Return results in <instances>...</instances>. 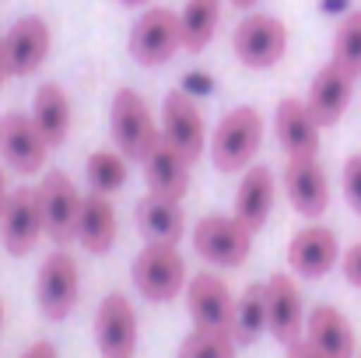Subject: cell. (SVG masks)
<instances>
[{"instance_id": "6da1fadb", "label": "cell", "mask_w": 361, "mask_h": 358, "mask_svg": "<svg viewBox=\"0 0 361 358\" xmlns=\"http://www.w3.org/2000/svg\"><path fill=\"white\" fill-rule=\"evenodd\" d=\"M130 278H133V288L147 302H158V306L176 302V295H183L190 285L179 246H165V242H144V249L130 263Z\"/></svg>"}, {"instance_id": "7a4b0ae2", "label": "cell", "mask_w": 361, "mask_h": 358, "mask_svg": "<svg viewBox=\"0 0 361 358\" xmlns=\"http://www.w3.org/2000/svg\"><path fill=\"white\" fill-rule=\"evenodd\" d=\"M263 144V117L252 106H235L211 133V162L218 172H245Z\"/></svg>"}, {"instance_id": "3957f363", "label": "cell", "mask_w": 361, "mask_h": 358, "mask_svg": "<svg viewBox=\"0 0 361 358\" xmlns=\"http://www.w3.org/2000/svg\"><path fill=\"white\" fill-rule=\"evenodd\" d=\"M109 133L120 155H126L130 162H144L151 148L161 141V123H154L147 99L140 92L120 88L109 106Z\"/></svg>"}, {"instance_id": "277c9868", "label": "cell", "mask_w": 361, "mask_h": 358, "mask_svg": "<svg viewBox=\"0 0 361 358\" xmlns=\"http://www.w3.org/2000/svg\"><path fill=\"white\" fill-rule=\"evenodd\" d=\"M78 299H81V267L74 260V253L67 249H53L42 263H39V274H35V302L42 309L46 320L53 323H63L74 309H78Z\"/></svg>"}, {"instance_id": "5b68a950", "label": "cell", "mask_w": 361, "mask_h": 358, "mask_svg": "<svg viewBox=\"0 0 361 358\" xmlns=\"http://www.w3.org/2000/svg\"><path fill=\"white\" fill-rule=\"evenodd\" d=\"M35 197H39L46 239L53 246H60V249L78 242V222H81L85 193L74 186V179L67 172H46L39 179V186H35Z\"/></svg>"}, {"instance_id": "8992f818", "label": "cell", "mask_w": 361, "mask_h": 358, "mask_svg": "<svg viewBox=\"0 0 361 358\" xmlns=\"http://www.w3.org/2000/svg\"><path fill=\"white\" fill-rule=\"evenodd\" d=\"M232 49H235L242 67H249V71H270L288 53V25L281 18H274V14L252 11V14H245L239 25H235Z\"/></svg>"}, {"instance_id": "52a82bcc", "label": "cell", "mask_w": 361, "mask_h": 358, "mask_svg": "<svg viewBox=\"0 0 361 358\" xmlns=\"http://www.w3.org/2000/svg\"><path fill=\"white\" fill-rule=\"evenodd\" d=\"M252 236L235 215H204L193 225V249L214 267H242L252 253Z\"/></svg>"}, {"instance_id": "ba28073f", "label": "cell", "mask_w": 361, "mask_h": 358, "mask_svg": "<svg viewBox=\"0 0 361 358\" xmlns=\"http://www.w3.org/2000/svg\"><path fill=\"white\" fill-rule=\"evenodd\" d=\"M183 49L179 14L169 7H147L130 28V56L140 67H161Z\"/></svg>"}, {"instance_id": "9c48e42d", "label": "cell", "mask_w": 361, "mask_h": 358, "mask_svg": "<svg viewBox=\"0 0 361 358\" xmlns=\"http://www.w3.org/2000/svg\"><path fill=\"white\" fill-rule=\"evenodd\" d=\"M49 144L42 141V133L35 130L32 113H4L0 117V162L21 176H35L46 169L49 162Z\"/></svg>"}, {"instance_id": "30bf717a", "label": "cell", "mask_w": 361, "mask_h": 358, "mask_svg": "<svg viewBox=\"0 0 361 358\" xmlns=\"http://www.w3.org/2000/svg\"><path fill=\"white\" fill-rule=\"evenodd\" d=\"M186 313H190L197 330H225V334H232L235 295L228 292L221 274L200 270L186 285Z\"/></svg>"}, {"instance_id": "8fae6325", "label": "cell", "mask_w": 361, "mask_h": 358, "mask_svg": "<svg viewBox=\"0 0 361 358\" xmlns=\"http://www.w3.org/2000/svg\"><path fill=\"white\" fill-rule=\"evenodd\" d=\"M161 137L193 165L204 148H211V137H207V123L200 106L186 95V92H169L165 95V106H161Z\"/></svg>"}, {"instance_id": "7c38bea8", "label": "cell", "mask_w": 361, "mask_h": 358, "mask_svg": "<svg viewBox=\"0 0 361 358\" xmlns=\"http://www.w3.org/2000/svg\"><path fill=\"white\" fill-rule=\"evenodd\" d=\"M284 193H288V204L305 218V222H319L330 208V179H326V169L319 165V158H288L284 165Z\"/></svg>"}, {"instance_id": "4fadbf2b", "label": "cell", "mask_w": 361, "mask_h": 358, "mask_svg": "<svg viewBox=\"0 0 361 358\" xmlns=\"http://www.w3.org/2000/svg\"><path fill=\"white\" fill-rule=\"evenodd\" d=\"M95 345L102 358L137 355V309L120 292H109L95 309Z\"/></svg>"}, {"instance_id": "5bb4252c", "label": "cell", "mask_w": 361, "mask_h": 358, "mask_svg": "<svg viewBox=\"0 0 361 358\" xmlns=\"http://www.w3.org/2000/svg\"><path fill=\"white\" fill-rule=\"evenodd\" d=\"M267 323H270V338L277 345H295L305 338V306H302V288L295 285L291 274L277 270L267 281Z\"/></svg>"}, {"instance_id": "9a60e30c", "label": "cell", "mask_w": 361, "mask_h": 358, "mask_svg": "<svg viewBox=\"0 0 361 358\" xmlns=\"http://www.w3.org/2000/svg\"><path fill=\"white\" fill-rule=\"evenodd\" d=\"M341 256H344L341 239L326 225H305L288 242V267H291V274H298L305 281L326 278L341 263Z\"/></svg>"}, {"instance_id": "2e32d148", "label": "cell", "mask_w": 361, "mask_h": 358, "mask_svg": "<svg viewBox=\"0 0 361 358\" xmlns=\"http://www.w3.org/2000/svg\"><path fill=\"white\" fill-rule=\"evenodd\" d=\"M4 49H7V64H11V78H28L35 74L49 49H53V32H49V21L42 14H25L18 18L7 35H4Z\"/></svg>"}, {"instance_id": "e0dca14e", "label": "cell", "mask_w": 361, "mask_h": 358, "mask_svg": "<svg viewBox=\"0 0 361 358\" xmlns=\"http://www.w3.org/2000/svg\"><path fill=\"white\" fill-rule=\"evenodd\" d=\"M46 236L42 225V211H39V197L28 186L11 190V201L0 215V242L11 256H25L39 246V239Z\"/></svg>"}, {"instance_id": "ac0fdd59", "label": "cell", "mask_w": 361, "mask_h": 358, "mask_svg": "<svg viewBox=\"0 0 361 358\" xmlns=\"http://www.w3.org/2000/svg\"><path fill=\"white\" fill-rule=\"evenodd\" d=\"M351 95H355V78H351L344 67H337L334 60H326V64L316 71L312 85H309L305 106H309V113L316 117V123L326 130V126H337V123L344 119L348 106H351Z\"/></svg>"}, {"instance_id": "d6986e66", "label": "cell", "mask_w": 361, "mask_h": 358, "mask_svg": "<svg viewBox=\"0 0 361 358\" xmlns=\"http://www.w3.org/2000/svg\"><path fill=\"white\" fill-rule=\"evenodd\" d=\"M319 123L309 113L305 99H281L274 113V133L281 141L284 158H312L319 155Z\"/></svg>"}, {"instance_id": "ffe728a7", "label": "cell", "mask_w": 361, "mask_h": 358, "mask_svg": "<svg viewBox=\"0 0 361 358\" xmlns=\"http://www.w3.org/2000/svg\"><path fill=\"white\" fill-rule=\"evenodd\" d=\"M274 201H277V179H274V169H270V165H249V169L242 172V179H239L232 215L239 218L249 232H263L267 222H270Z\"/></svg>"}, {"instance_id": "44dd1931", "label": "cell", "mask_w": 361, "mask_h": 358, "mask_svg": "<svg viewBox=\"0 0 361 358\" xmlns=\"http://www.w3.org/2000/svg\"><path fill=\"white\" fill-rule=\"evenodd\" d=\"M305 341L316 345L326 358H358V338H355L351 320L330 302H319L316 309H309Z\"/></svg>"}, {"instance_id": "7402d4cb", "label": "cell", "mask_w": 361, "mask_h": 358, "mask_svg": "<svg viewBox=\"0 0 361 358\" xmlns=\"http://www.w3.org/2000/svg\"><path fill=\"white\" fill-rule=\"evenodd\" d=\"M144 169V183H147V193H158V197H169V201H183L186 190H190V162L161 137L151 155L140 162Z\"/></svg>"}, {"instance_id": "603a6c76", "label": "cell", "mask_w": 361, "mask_h": 358, "mask_svg": "<svg viewBox=\"0 0 361 358\" xmlns=\"http://www.w3.org/2000/svg\"><path fill=\"white\" fill-rule=\"evenodd\" d=\"M133 218H137V232L144 236V242L179 246V239L186 236V211H183L179 201L147 193V197L137 204Z\"/></svg>"}, {"instance_id": "cb8c5ba5", "label": "cell", "mask_w": 361, "mask_h": 358, "mask_svg": "<svg viewBox=\"0 0 361 358\" xmlns=\"http://www.w3.org/2000/svg\"><path fill=\"white\" fill-rule=\"evenodd\" d=\"M71 119H74V109H71V95L46 81L35 88V99H32V123L35 130L42 133V141L49 148H60L67 137H71Z\"/></svg>"}, {"instance_id": "d4e9b609", "label": "cell", "mask_w": 361, "mask_h": 358, "mask_svg": "<svg viewBox=\"0 0 361 358\" xmlns=\"http://www.w3.org/2000/svg\"><path fill=\"white\" fill-rule=\"evenodd\" d=\"M116 208L106 193H85L81 204V222H78V242L92 253V256H106L116 246Z\"/></svg>"}, {"instance_id": "484cf974", "label": "cell", "mask_w": 361, "mask_h": 358, "mask_svg": "<svg viewBox=\"0 0 361 358\" xmlns=\"http://www.w3.org/2000/svg\"><path fill=\"white\" fill-rule=\"evenodd\" d=\"M179 25H183V49L204 53L221 25V0H186L179 11Z\"/></svg>"}, {"instance_id": "4316f807", "label": "cell", "mask_w": 361, "mask_h": 358, "mask_svg": "<svg viewBox=\"0 0 361 358\" xmlns=\"http://www.w3.org/2000/svg\"><path fill=\"white\" fill-rule=\"evenodd\" d=\"M263 334H270L267 323V285L252 281L239 299H235V320H232V338L235 345H252Z\"/></svg>"}, {"instance_id": "83f0119b", "label": "cell", "mask_w": 361, "mask_h": 358, "mask_svg": "<svg viewBox=\"0 0 361 358\" xmlns=\"http://www.w3.org/2000/svg\"><path fill=\"white\" fill-rule=\"evenodd\" d=\"M85 176H88V186L95 193H116L123 190L126 176H130V158L113 151V148H102V151H92L88 162H85Z\"/></svg>"}, {"instance_id": "f1b7e54d", "label": "cell", "mask_w": 361, "mask_h": 358, "mask_svg": "<svg viewBox=\"0 0 361 358\" xmlns=\"http://www.w3.org/2000/svg\"><path fill=\"white\" fill-rule=\"evenodd\" d=\"M330 60L337 67H344L355 81L361 78V11H351L344 14V21L337 25L334 32V53Z\"/></svg>"}, {"instance_id": "f546056e", "label": "cell", "mask_w": 361, "mask_h": 358, "mask_svg": "<svg viewBox=\"0 0 361 358\" xmlns=\"http://www.w3.org/2000/svg\"><path fill=\"white\" fill-rule=\"evenodd\" d=\"M235 338L225 330H190L179 345L176 358H235Z\"/></svg>"}, {"instance_id": "4dcf8cb0", "label": "cell", "mask_w": 361, "mask_h": 358, "mask_svg": "<svg viewBox=\"0 0 361 358\" xmlns=\"http://www.w3.org/2000/svg\"><path fill=\"white\" fill-rule=\"evenodd\" d=\"M341 183H344V201H348V208L361 218V155H348L344 172H341Z\"/></svg>"}, {"instance_id": "1f68e13d", "label": "cell", "mask_w": 361, "mask_h": 358, "mask_svg": "<svg viewBox=\"0 0 361 358\" xmlns=\"http://www.w3.org/2000/svg\"><path fill=\"white\" fill-rule=\"evenodd\" d=\"M341 270H344V281H348L351 288H361V242H355V246L344 249Z\"/></svg>"}, {"instance_id": "d6a6232c", "label": "cell", "mask_w": 361, "mask_h": 358, "mask_svg": "<svg viewBox=\"0 0 361 358\" xmlns=\"http://www.w3.org/2000/svg\"><path fill=\"white\" fill-rule=\"evenodd\" d=\"M18 358H60V352H56L53 341H35V345H28Z\"/></svg>"}, {"instance_id": "836d02e7", "label": "cell", "mask_w": 361, "mask_h": 358, "mask_svg": "<svg viewBox=\"0 0 361 358\" xmlns=\"http://www.w3.org/2000/svg\"><path fill=\"white\" fill-rule=\"evenodd\" d=\"M288 358H326L316 345H309L305 338L302 341H295V345H288Z\"/></svg>"}, {"instance_id": "e575fe53", "label": "cell", "mask_w": 361, "mask_h": 358, "mask_svg": "<svg viewBox=\"0 0 361 358\" xmlns=\"http://www.w3.org/2000/svg\"><path fill=\"white\" fill-rule=\"evenodd\" d=\"M11 78V64H7V49H4V35H0V88L7 85Z\"/></svg>"}, {"instance_id": "d590c367", "label": "cell", "mask_w": 361, "mask_h": 358, "mask_svg": "<svg viewBox=\"0 0 361 358\" xmlns=\"http://www.w3.org/2000/svg\"><path fill=\"white\" fill-rule=\"evenodd\" d=\"M7 201H11V190H7V176H4V162H0V215H4Z\"/></svg>"}, {"instance_id": "8d00e7d4", "label": "cell", "mask_w": 361, "mask_h": 358, "mask_svg": "<svg viewBox=\"0 0 361 358\" xmlns=\"http://www.w3.org/2000/svg\"><path fill=\"white\" fill-rule=\"evenodd\" d=\"M228 4H232V7H242V11H252L259 0H228Z\"/></svg>"}, {"instance_id": "74e56055", "label": "cell", "mask_w": 361, "mask_h": 358, "mask_svg": "<svg viewBox=\"0 0 361 358\" xmlns=\"http://www.w3.org/2000/svg\"><path fill=\"white\" fill-rule=\"evenodd\" d=\"M120 4H126V7H144V4H151V0H120Z\"/></svg>"}, {"instance_id": "f35d334b", "label": "cell", "mask_w": 361, "mask_h": 358, "mask_svg": "<svg viewBox=\"0 0 361 358\" xmlns=\"http://www.w3.org/2000/svg\"><path fill=\"white\" fill-rule=\"evenodd\" d=\"M0 330H4V299H0Z\"/></svg>"}, {"instance_id": "ab89813d", "label": "cell", "mask_w": 361, "mask_h": 358, "mask_svg": "<svg viewBox=\"0 0 361 358\" xmlns=\"http://www.w3.org/2000/svg\"><path fill=\"white\" fill-rule=\"evenodd\" d=\"M358 358H361V352H358Z\"/></svg>"}]
</instances>
